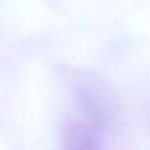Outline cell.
Returning a JSON list of instances; mask_svg holds the SVG:
<instances>
[{"label": "cell", "mask_w": 150, "mask_h": 150, "mask_svg": "<svg viewBox=\"0 0 150 150\" xmlns=\"http://www.w3.org/2000/svg\"><path fill=\"white\" fill-rule=\"evenodd\" d=\"M105 132L96 126L65 117L61 133V150H104Z\"/></svg>", "instance_id": "obj_2"}, {"label": "cell", "mask_w": 150, "mask_h": 150, "mask_svg": "<svg viewBox=\"0 0 150 150\" xmlns=\"http://www.w3.org/2000/svg\"><path fill=\"white\" fill-rule=\"evenodd\" d=\"M69 110L67 117L96 126L106 133L118 116V100L100 74L73 72L68 79Z\"/></svg>", "instance_id": "obj_1"}]
</instances>
